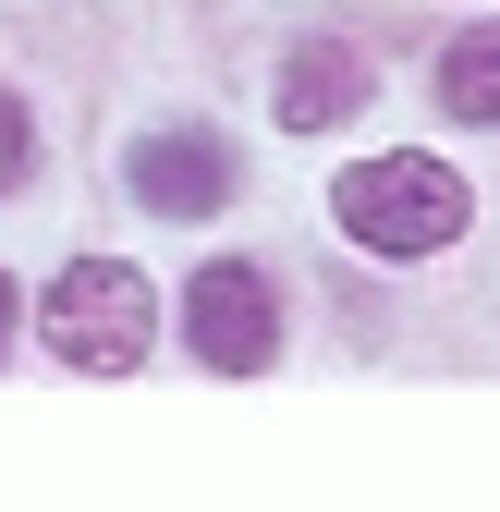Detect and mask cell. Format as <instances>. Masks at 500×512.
I'll list each match as a JSON object with an SVG mask.
<instances>
[{"instance_id":"6da1fadb","label":"cell","mask_w":500,"mask_h":512,"mask_svg":"<svg viewBox=\"0 0 500 512\" xmlns=\"http://www.w3.org/2000/svg\"><path fill=\"white\" fill-rule=\"evenodd\" d=\"M330 220H342L366 256H440V244L476 220V196H464L452 159L403 147V159H354V171L330 183Z\"/></svg>"},{"instance_id":"7a4b0ae2","label":"cell","mask_w":500,"mask_h":512,"mask_svg":"<svg viewBox=\"0 0 500 512\" xmlns=\"http://www.w3.org/2000/svg\"><path fill=\"white\" fill-rule=\"evenodd\" d=\"M37 342L74 366V378H135L159 317H147V281L122 269V256H74L49 293H37Z\"/></svg>"},{"instance_id":"3957f363","label":"cell","mask_w":500,"mask_h":512,"mask_svg":"<svg viewBox=\"0 0 500 512\" xmlns=\"http://www.w3.org/2000/svg\"><path fill=\"white\" fill-rule=\"evenodd\" d=\"M183 342H196V366H220V378H257V366L281 354V305H269V281L244 269V256L196 269V281H183Z\"/></svg>"},{"instance_id":"277c9868","label":"cell","mask_w":500,"mask_h":512,"mask_svg":"<svg viewBox=\"0 0 500 512\" xmlns=\"http://www.w3.org/2000/svg\"><path fill=\"white\" fill-rule=\"evenodd\" d=\"M122 183H135L147 220H208L220 183H232V159L208 135H147V147H122Z\"/></svg>"},{"instance_id":"5b68a950","label":"cell","mask_w":500,"mask_h":512,"mask_svg":"<svg viewBox=\"0 0 500 512\" xmlns=\"http://www.w3.org/2000/svg\"><path fill=\"white\" fill-rule=\"evenodd\" d=\"M354 98H366V61H354L342 37H305V49L281 61V122H293V135H330V122H354Z\"/></svg>"},{"instance_id":"8992f818","label":"cell","mask_w":500,"mask_h":512,"mask_svg":"<svg viewBox=\"0 0 500 512\" xmlns=\"http://www.w3.org/2000/svg\"><path fill=\"white\" fill-rule=\"evenodd\" d=\"M440 110L476 122V135H500V25H464L440 49Z\"/></svg>"},{"instance_id":"52a82bcc","label":"cell","mask_w":500,"mask_h":512,"mask_svg":"<svg viewBox=\"0 0 500 512\" xmlns=\"http://www.w3.org/2000/svg\"><path fill=\"white\" fill-rule=\"evenodd\" d=\"M25 159H37V135H25V98L0 86V196H13V183H25Z\"/></svg>"},{"instance_id":"ba28073f","label":"cell","mask_w":500,"mask_h":512,"mask_svg":"<svg viewBox=\"0 0 500 512\" xmlns=\"http://www.w3.org/2000/svg\"><path fill=\"white\" fill-rule=\"evenodd\" d=\"M13 305H25V293H13V281H0V354H13Z\"/></svg>"}]
</instances>
